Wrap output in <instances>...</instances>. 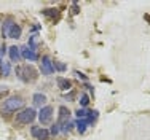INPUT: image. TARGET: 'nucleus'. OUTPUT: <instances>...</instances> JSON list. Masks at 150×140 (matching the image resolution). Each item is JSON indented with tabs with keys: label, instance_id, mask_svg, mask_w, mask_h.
Here are the masks:
<instances>
[{
	"label": "nucleus",
	"instance_id": "f257e3e1",
	"mask_svg": "<svg viewBox=\"0 0 150 140\" xmlns=\"http://www.w3.org/2000/svg\"><path fill=\"white\" fill-rule=\"evenodd\" d=\"M16 73H18V78H19L21 81H24V83H32V81L37 80L38 77V72L35 70L34 65H21L16 69Z\"/></svg>",
	"mask_w": 150,
	"mask_h": 140
},
{
	"label": "nucleus",
	"instance_id": "f03ea898",
	"mask_svg": "<svg viewBox=\"0 0 150 140\" xmlns=\"http://www.w3.org/2000/svg\"><path fill=\"white\" fill-rule=\"evenodd\" d=\"M24 100L21 96H11V97H8L3 102V107L2 110L5 113H13V112H18V110H21L24 107Z\"/></svg>",
	"mask_w": 150,
	"mask_h": 140
},
{
	"label": "nucleus",
	"instance_id": "7ed1b4c3",
	"mask_svg": "<svg viewBox=\"0 0 150 140\" xmlns=\"http://www.w3.org/2000/svg\"><path fill=\"white\" fill-rule=\"evenodd\" d=\"M35 118H37V112H35L34 108H23L19 113L16 115V123L30 124V123H34Z\"/></svg>",
	"mask_w": 150,
	"mask_h": 140
},
{
	"label": "nucleus",
	"instance_id": "20e7f679",
	"mask_svg": "<svg viewBox=\"0 0 150 140\" xmlns=\"http://www.w3.org/2000/svg\"><path fill=\"white\" fill-rule=\"evenodd\" d=\"M40 70L42 73L46 75V77H50V75L54 73V65H53V61L50 56H43L42 57V62H40Z\"/></svg>",
	"mask_w": 150,
	"mask_h": 140
},
{
	"label": "nucleus",
	"instance_id": "39448f33",
	"mask_svg": "<svg viewBox=\"0 0 150 140\" xmlns=\"http://www.w3.org/2000/svg\"><path fill=\"white\" fill-rule=\"evenodd\" d=\"M53 107H50V105H45V107H42L40 108V113H38V120H40V123L42 124H48L50 121H51V118H53Z\"/></svg>",
	"mask_w": 150,
	"mask_h": 140
},
{
	"label": "nucleus",
	"instance_id": "423d86ee",
	"mask_svg": "<svg viewBox=\"0 0 150 140\" xmlns=\"http://www.w3.org/2000/svg\"><path fill=\"white\" fill-rule=\"evenodd\" d=\"M30 134H32V137L37 139V140H46L50 137V132L46 131V129L40 127V126H34L30 129Z\"/></svg>",
	"mask_w": 150,
	"mask_h": 140
},
{
	"label": "nucleus",
	"instance_id": "0eeeda50",
	"mask_svg": "<svg viewBox=\"0 0 150 140\" xmlns=\"http://www.w3.org/2000/svg\"><path fill=\"white\" fill-rule=\"evenodd\" d=\"M19 51H21V57H24V59L38 61V54L34 51V49H30L29 46H23V48H19Z\"/></svg>",
	"mask_w": 150,
	"mask_h": 140
},
{
	"label": "nucleus",
	"instance_id": "6e6552de",
	"mask_svg": "<svg viewBox=\"0 0 150 140\" xmlns=\"http://www.w3.org/2000/svg\"><path fill=\"white\" fill-rule=\"evenodd\" d=\"M69 118H70V112L67 107H59V118H58V124L59 126H62V124L69 123Z\"/></svg>",
	"mask_w": 150,
	"mask_h": 140
},
{
	"label": "nucleus",
	"instance_id": "1a4fd4ad",
	"mask_svg": "<svg viewBox=\"0 0 150 140\" xmlns=\"http://www.w3.org/2000/svg\"><path fill=\"white\" fill-rule=\"evenodd\" d=\"M15 21H13V18H6L5 21H3V26H2V37L3 38H8L10 35V30H11V27L15 26Z\"/></svg>",
	"mask_w": 150,
	"mask_h": 140
},
{
	"label": "nucleus",
	"instance_id": "9d476101",
	"mask_svg": "<svg viewBox=\"0 0 150 140\" xmlns=\"http://www.w3.org/2000/svg\"><path fill=\"white\" fill-rule=\"evenodd\" d=\"M8 54H10V61H11V62H19L21 61V51L16 45L8 48Z\"/></svg>",
	"mask_w": 150,
	"mask_h": 140
},
{
	"label": "nucleus",
	"instance_id": "9b49d317",
	"mask_svg": "<svg viewBox=\"0 0 150 140\" xmlns=\"http://www.w3.org/2000/svg\"><path fill=\"white\" fill-rule=\"evenodd\" d=\"M56 83H58V86H59L61 91H69V89L72 88V83H70V80H67V78H62V77H59L58 80H56Z\"/></svg>",
	"mask_w": 150,
	"mask_h": 140
},
{
	"label": "nucleus",
	"instance_id": "f8f14e48",
	"mask_svg": "<svg viewBox=\"0 0 150 140\" xmlns=\"http://www.w3.org/2000/svg\"><path fill=\"white\" fill-rule=\"evenodd\" d=\"M42 14L50 18V19H59V11L56 8H45L42 10Z\"/></svg>",
	"mask_w": 150,
	"mask_h": 140
},
{
	"label": "nucleus",
	"instance_id": "ddd939ff",
	"mask_svg": "<svg viewBox=\"0 0 150 140\" xmlns=\"http://www.w3.org/2000/svg\"><path fill=\"white\" fill-rule=\"evenodd\" d=\"M32 100H34V105L35 107H42V105H45V102H46V96L42 94V92H35L34 97H32Z\"/></svg>",
	"mask_w": 150,
	"mask_h": 140
},
{
	"label": "nucleus",
	"instance_id": "4468645a",
	"mask_svg": "<svg viewBox=\"0 0 150 140\" xmlns=\"http://www.w3.org/2000/svg\"><path fill=\"white\" fill-rule=\"evenodd\" d=\"M21 34H23V29H21V26H18V24H15V26L11 27V30H10L8 38H15V40H18V38L21 37Z\"/></svg>",
	"mask_w": 150,
	"mask_h": 140
},
{
	"label": "nucleus",
	"instance_id": "2eb2a0df",
	"mask_svg": "<svg viewBox=\"0 0 150 140\" xmlns=\"http://www.w3.org/2000/svg\"><path fill=\"white\" fill-rule=\"evenodd\" d=\"M75 126H77V131L80 132V134H83V132L86 131V127L90 126V123H88L86 120H77V123H75Z\"/></svg>",
	"mask_w": 150,
	"mask_h": 140
},
{
	"label": "nucleus",
	"instance_id": "dca6fc26",
	"mask_svg": "<svg viewBox=\"0 0 150 140\" xmlns=\"http://www.w3.org/2000/svg\"><path fill=\"white\" fill-rule=\"evenodd\" d=\"M10 72H11V65H10V62H0V73L3 75V77H8Z\"/></svg>",
	"mask_w": 150,
	"mask_h": 140
},
{
	"label": "nucleus",
	"instance_id": "f3484780",
	"mask_svg": "<svg viewBox=\"0 0 150 140\" xmlns=\"http://www.w3.org/2000/svg\"><path fill=\"white\" fill-rule=\"evenodd\" d=\"M86 116H88V110H85V108H78L77 110V118L78 120H86Z\"/></svg>",
	"mask_w": 150,
	"mask_h": 140
},
{
	"label": "nucleus",
	"instance_id": "a211bd4d",
	"mask_svg": "<svg viewBox=\"0 0 150 140\" xmlns=\"http://www.w3.org/2000/svg\"><path fill=\"white\" fill-rule=\"evenodd\" d=\"M88 103H90V96H88V94H81V97H80V105H81V107H86Z\"/></svg>",
	"mask_w": 150,
	"mask_h": 140
},
{
	"label": "nucleus",
	"instance_id": "6ab92c4d",
	"mask_svg": "<svg viewBox=\"0 0 150 140\" xmlns=\"http://www.w3.org/2000/svg\"><path fill=\"white\" fill-rule=\"evenodd\" d=\"M53 65H54V70H58V72H64L67 69L66 64H62V62H53Z\"/></svg>",
	"mask_w": 150,
	"mask_h": 140
},
{
	"label": "nucleus",
	"instance_id": "aec40b11",
	"mask_svg": "<svg viewBox=\"0 0 150 140\" xmlns=\"http://www.w3.org/2000/svg\"><path fill=\"white\" fill-rule=\"evenodd\" d=\"M8 94V86L5 84H0V97H3V96Z\"/></svg>",
	"mask_w": 150,
	"mask_h": 140
},
{
	"label": "nucleus",
	"instance_id": "412c9836",
	"mask_svg": "<svg viewBox=\"0 0 150 140\" xmlns=\"http://www.w3.org/2000/svg\"><path fill=\"white\" fill-rule=\"evenodd\" d=\"M61 131V127H59V124L56 123V124H53V127H51V131H50V134H53V135H56L58 132Z\"/></svg>",
	"mask_w": 150,
	"mask_h": 140
},
{
	"label": "nucleus",
	"instance_id": "4be33fe9",
	"mask_svg": "<svg viewBox=\"0 0 150 140\" xmlns=\"http://www.w3.org/2000/svg\"><path fill=\"white\" fill-rule=\"evenodd\" d=\"M5 53H6V46H5V45H2V46H0V57L5 54Z\"/></svg>",
	"mask_w": 150,
	"mask_h": 140
},
{
	"label": "nucleus",
	"instance_id": "5701e85b",
	"mask_svg": "<svg viewBox=\"0 0 150 140\" xmlns=\"http://www.w3.org/2000/svg\"><path fill=\"white\" fill-rule=\"evenodd\" d=\"M75 75H77V77L80 78V80H85V81H86V77H85L83 73H80V72H75Z\"/></svg>",
	"mask_w": 150,
	"mask_h": 140
},
{
	"label": "nucleus",
	"instance_id": "b1692460",
	"mask_svg": "<svg viewBox=\"0 0 150 140\" xmlns=\"http://www.w3.org/2000/svg\"><path fill=\"white\" fill-rule=\"evenodd\" d=\"M74 14H77L78 13V6H77V3H74V11H72Z\"/></svg>",
	"mask_w": 150,
	"mask_h": 140
},
{
	"label": "nucleus",
	"instance_id": "393cba45",
	"mask_svg": "<svg viewBox=\"0 0 150 140\" xmlns=\"http://www.w3.org/2000/svg\"><path fill=\"white\" fill-rule=\"evenodd\" d=\"M66 99H70V100H72V99H74V92H70L69 96H66Z\"/></svg>",
	"mask_w": 150,
	"mask_h": 140
},
{
	"label": "nucleus",
	"instance_id": "a878e982",
	"mask_svg": "<svg viewBox=\"0 0 150 140\" xmlns=\"http://www.w3.org/2000/svg\"><path fill=\"white\" fill-rule=\"evenodd\" d=\"M144 19H147L149 24H150V16H149V14H144Z\"/></svg>",
	"mask_w": 150,
	"mask_h": 140
},
{
	"label": "nucleus",
	"instance_id": "bb28decb",
	"mask_svg": "<svg viewBox=\"0 0 150 140\" xmlns=\"http://www.w3.org/2000/svg\"><path fill=\"white\" fill-rule=\"evenodd\" d=\"M0 24H2V21H0Z\"/></svg>",
	"mask_w": 150,
	"mask_h": 140
}]
</instances>
